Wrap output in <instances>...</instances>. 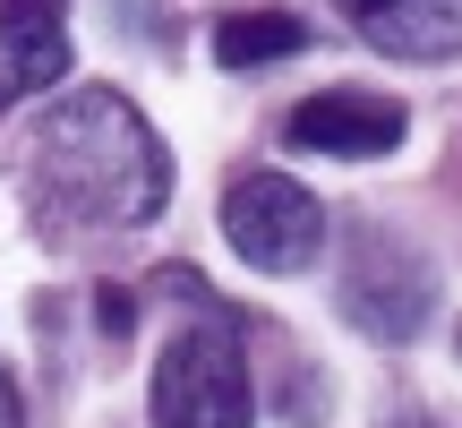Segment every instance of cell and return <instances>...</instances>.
<instances>
[{
    "mask_svg": "<svg viewBox=\"0 0 462 428\" xmlns=\"http://www.w3.org/2000/svg\"><path fill=\"white\" fill-rule=\"evenodd\" d=\"M26 198L51 231H137L171 206V154L120 86H78L34 129Z\"/></svg>",
    "mask_w": 462,
    "mask_h": 428,
    "instance_id": "cell-1",
    "label": "cell"
},
{
    "mask_svg": "<svg viewBox=\"0 0 462 428\" xmlns=\"http://www.w3.org/2000/svg\"><path fill=\"white\" fill-rule=\"evenodd\" d=\"M248 420H257V386H248L231 326H189L154 351V428H248Z\"/></svg>",
    "mask_w": 462,
    "mask_h": 428,
    "instance_id": "cell-2",
    "label": "cell"
},
{
    "mask_svg": "<svg viewBox=\"0 0 462 428\" xmlns=\"http://www.w3.org/2000/svg\"><path fill=\"white\" fill-rule=\"evenodd\" d=\"M223 240L240 265H257V274H300V265H317V248H326V206H317V189H300L291 172H240V181L223 189Z\"/></svg>",
    "mask_w": 462,
    "mask_h": 428,
    "instance_id": "cell-3",
    "label": "cell"
},
{
    "mask_svg": "<svg viewBox=\"0 0 462 428\" xmlns=\"http://www.w3.org/2000/svg\"><path fill=\"white\" fill-rule=\"evenodd\" d=\"M402 103L394 95H360V86H326V95H309L291 112V146L300 154H343V163H360V154H394L402 146Z\"/></svg>",
    "mask_w": 462,
    "mask_h": 428,
    "instance_id": "cell-4",
    "label": "cell"
},
{
    "mask_svg": "<svg viewBox=\"0 0 462 428\" xmlns=\"http://www.w3.org/2000/svg\"><path fill=\"white\" fill-rule=\"evenodd\" d=\"M343 309H351V326H368V334H385V343H402V334L429 326V274H420L394 240H368L360 257H351Z\"/></svg>",
    "mask_w": 462,
    "mask_h": 428,
    "instance_id": "cell-5",
    "label": "cell"
},
{
    "mask_svg": "<svg viewBox=\"0 0 462 428\" xmlns=\"http://www.w3.org/2000/svg\"><path fill=\"white\" fill-rule=\"evenodd\" d=\"M69 78V34L51 9H0V112Z\"/></svg>",
    "mask_w": 462,
    "mask_h": 428,
    "instance_id": "cell-6",
    "label": "cell"
},
{
    "mask_svg": "<svg viewBox=\"0 0 462 428\" xmlns=\"http://www.w3.org/2000/svg\"><path fill=\"white\" fill-rule=\"evenodd\" d=\"M360 26H368V43L394 51V60H454L462 0H385V9H368Z\"/></svg>",
    "mask_w": 462,
    "mask_h": 428,
    "instance_id": "cell-7",
    "label": "cell"
},
{
    "mask_svg": "<svg viewBox=\"0 0 462 428\" xmlns=\"http://www.w3.org/2000/svg\"><path fill=\"white\" fill-rule=\"evenodd\" d=\"M309 43V26H300L291 9H240L215 26V60L223 69H265V60H291V51Z\"/></svg>",
    "mask_w": 462,
    "mask_h": 428,
    "instance_id": "cell-8",
    "label": "cell"
},
{
    "mask_svg": "<svg viewBox=\"0 0 462 428\" xmlns=\"http://www.w3.org/2000/svg\"><path fill=\"white\" fill-rule=\"evenodd\" d=\"M0 428H26V395H17L9 368H0Z\"/></svg>",
    "mask_w": 462,
    "mask_h": 428,
    "instance_id": "cell-9",
    "label": "cell"
},
{
    "mask_svg": "<svg viewBox=\"0 0 462 428\" xmlns=\"http://www.w3.org/2000/svg\"><path fill=\"white\" fill-rule=\"evenodd\" d=\"M334 9H351V17H368V9H385V0H334Z\"/></svg>",
    "mask_w": 462,
    "mask_h": 428,
    "instance_id": "cell-10",
    "label": "cell"
}]
</instances>
